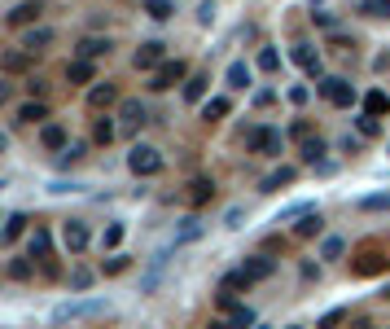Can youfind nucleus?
Segmentation results:
<instances>
[{"label":"nucleus","mask_w":390,"mask_h":329,"mask_svg":"<svg viewBox=\"0 0 390 329\" xmlns=\"http://www.w3.org/2000/svg\"><path fill=\"white\" fill-rule=\"evenodd\" d=\"M321 97L329 105H338V110H347V105H356V88H351L342 75H325L321 79Z\"/></svg>","instance_id":"3"},{"label":"nucleus","mask_w":390,"mask_h":329,"mask_svg":"<svg viewBox=\"0 0 390 329\" xmlns=\"http://www.w3.org/2000/svg\"><path fill=\"white\" fill-rule=\"evenodd\" d=\"M92 286V273L88 268H75V273H70V290H88Z\"/></svg>","instance_id":"39"},{"label":"nucleus","mask_w":390,"mask_h":329,"mask_svg":"<svg viewBox=\"0 0 390 329\" xmlns=\"http://www.w3.org/2000/svg\"><path fill=\"white\" fill-rule=\"evenodd\" d=\"M210 18H215V0H202V5H197V22L210 27Z\"/></svg>","instance_id":"42"},{"label":"nucleus","mask_w":390,"mask_h":329,"mask_svg":"<svg viewBox=\"0 0 390 329\" xmlns=\"http://www.w3.org/2000/svg\"><path fill=\"white\" fill-rule=\"evenodd\" d=\"M40 140H44V149H57V154H62V149L70 145L62 123H44V127H40Z\"/></svg>","instance_id":"13"},{"label":"nucleus","mask_w":390,"mask_h":329,"mask_svg":"<svg viewBox=\"0 0 390 329\" xmlns=\"http://www.w3.org/2000/svg\"><path fill=\"white\" fill-rule=\"evenodd\" d=\"M88 224H84V220H66V224H62V246H66V251L70 255H79V251H88Z\"/></svg>","instance_id":"6"},{"label":"nucleus","mask_w":390,"mask_h":329,"mask_svg":"<svg viewBox=\"0 0 390 329\" xmlns=\"http://www.w3.org/2000/svg\"><path fill=\"white\" fill-rule=\"evenodd\" d=\"M193 237H202V224H197V220H184V229L171 237V246H184V242H193ZM171 246H167V251H171Z\"/></svg>","instance_id":"29"},{"label":"nucleus","mask_w":390,"mask_h":329,"mask_svg":"<svg viewBox=\"0 0 390 329\" xmlns=\"http://www.w3.org/2000/svg\"><path fill=\"white\" fill-rule=\"evenodd\" d=\"M241 273H246V277H250V286H254V281H268L272 273H277V264H272V259H268V255H250V259H246V264H241Z\"/></svg>","instance_id":"8"},{"label":"nucleus","mask_w":390,"mask_h":329,"mask_svg":"<svg viewBox=\"0 0 390 329\" xmlns=\"http://www.w3.org/2000/svg\"><path fill=\"white\" fill-rule=\"evenodd\" d=\"M127 167H132L136 176H158L167 162H162V154L153 145H132V154H127Z\"/></svg>","instance_id":"4"},{"label":"nucleus","mask_w":390,"mask_h":329,"mask_svg":"<svg viewBox=\"0 0 390 329\" xmlns=\"http://www.w3.org/2000/svg\"><path fill=\"white\" fill-rule=\"evenodd\" d=\"M162 49H167V44H158V40L140 44V49H136V70H158L162 62H167V57H162Z\"/></svg>","instance_id":"7"},{"label":"nucleus","mask_w":390,"mask_h":329,"mask_svg":"<svg viewBox=\"0 0 390 329\" xmlns=\"http://www.w3.org/2000/svg\"><path fill=\"white\" fill-rule=\"evenodd\" d=\"M259 70H263V75H277L281 70V53L277 49H259Z\"/></svg>","instance_id":"32"},{"label":"nucleus","mask_w":390,"mask_h":329,"mask_svg":"<svg viewBox=\"0 0 390 329\" xmlns=\"http://www.w3.org/2000/svg\"><path fill=\"white\" fill-rule=\"evenodd\" d=\"M206 198H215V184L210 180H193V202H206Z\"/></svg>","instance_id":"40"},{"label":"nucleus","mask_w":390,"mask_h":329,"mask_svg":"<svg viewBox=\"0 0 390 329\" xmlns=\"http://www.w3.org/2000/svg\"><path fill=\"white\" fill-rule=\"evenodd\" d=\"M321 233H325L321 211H307V215L299 220V224H294V237H299V242H307V237H321Z\"/></svg>","instance_id":"10"},{"label":"nucleus","mask_w":390,"mask_h":329,"mask_svg":"<svg viewBox=\"0 0 390 329\" xmlns=\"http://www.w3.org/2000/svg\"><path fill=\"white\" fill-rule=\"evenodd\" d=\"M285 329H303V325H285Z\"/></svg>","instance_id":"51"},{"label":"nucleus","mask_w":390,"mask_h":329,"mask_svg":"<svg viewBox=\"0 0 390 329\" xmlns=\"http://www.w3.org/2000/svg\"><path fill=\"white\" fill-rule=\"evenodd\" d=\"M232 105H228V97H210V101H202V119L210 123V119H224Z\"/></svg>","instance_id":"24"},{"label":"nucleus","mask_w":390,"mask_h":329,"mask_svg":"<svg viewBox=\"0 0 390 329\" xmlns=\"http://www.w3.org/2000/svg\"><path fill=\"white\" fill-rule=\"evenodd\" d=\"M206 329H237V325H232V321H228V316H219V321H210Z\"/></svg>","instance_id":"50"},{"label":"nucleus","mask_w":390,"mask_h":329,"mask_svg":"<svg viewBox=\"0 0 390 329\" xmlns=\"http://www.w3.org/2000/svg\"><path fill=\"white\" fill-rule=\"evenodd\" d=\"M18 119L22 123H44L49 119V105L44 101H27V105H18Z\"/></svg>","instance_id":"22"},{"label":"nucleus","mask_w":390,"mask_h":329,"mask_svg":"<svg viewBox=\"0 0 390 329\" xmlns=\"http://www.w3.org/2000/svg\"><path fill=\"white\" fill-rule=\"evenodd\" d=\"M180 79H188V62H184V57H167V62L149 75V88L153 92H167V88L180 84Z\"/></svg>","instance_id":"2"},{"label":"nucleus","mask_w":390,"mask_h":329,"mask_svg":"<svg viewBox=\"0 0 390 329\" xmlns=\"http://www.w3.org/2000/svg\"><path fill=\"white\" fill-rule=\"evenodd\" d=\"M360 145H364V140H360V136H351V132H347V136H342V154H360Z\"/></svg>","instance_id":"46"},{"label":"nucleus","mask_w":390,"mask_h":329,"mask_svg":"<svg viewBox=\"0 0 390 329\" xmlns=\"http://www.w3.org/2000/svg\"><path fill=\"white\" fill-rule=\"evenodd\" d=\"M123 268H127V259H123V255H114V259L105 264V273H123Z\"/></svg>","instance_id":"49"},{"label":"nucleus","mask_w":390,"mask_h":329,"mask_svg":"<svg viewBox=\"0 0 390 329\" xmlns=\"http://www.w3.org/2000/svg\"><path fill=\"white\" fill-rule=\"evenodd\" d=\"M84 158H88V145L84 140H70L62 154H57V167H75V162H84Z\"/></svg>","instance_id":"18"},{"label":"nucleus","mask_w":390,"mask_h":329,"mask_svg":"<svg viewBox=\"0 0 390 329\" xmlns=\"http://www.w3.org/2000/svg\"><path fill=\"white\" fill-rule=\"evenodd\" d=\"M9 277H14V281H27V277H31V264H27V259H14V264H9Z\"/></svg>","instance_id":"41"},{"label":"nucleus","mask_w":390,"mask_h":329,"mask_svg":"<svg viewBox=\"0 0 390 329\" xmlns=\"http://www.w3.org/2000/svg\"><path fill=\"white\" fill-rule=\"evenodd\" d=\"M312 5H321V0H312Z\"/></svg>","instance_id":"52"},{"label":"nucleus","mask_w":390,"mask_h":329,"mask_svg":"<svg viewBox=\"0 0 390 329\" xmlns=\"http://www.w3.org/2000/svg\"><path fill=\"white\" fill-rule=\"evenodd\" d=\"M342 251H347V242H342V237H325L321 259H342Z\"/></svg>","instance_id":"34"},{"label":"nucleus","mask_w":390,"mask_h":329,"mask_svg":"<svg viewBox=\"0 0 390 329\" xmlns=\"http://www.w3.org/2000/svg\"><path fill=\"white\" fill-rule=\"evenodd\" d=\"M40 14H44L40 0H27V5H18L14 14H9V27H31V22H40Z\"/></svg>","instance_id":"11"},{"label":"nucleus","mask_w":390,"mask_h":329,"mask_svg":"<svg viewBox=\"0 0 390 329\" xmlns=\"http://www.w3.org/2000/svg\"><path fill=\"white\" fill-rule=\"evenodd\" d=\"M145 14H149V18H158V22H162V18H171V0H145Z\"/></svg>","instance_id":"35"},{"label":"nucleus","mask_w":390,"mask_h":329,"mask_svg":"<svg viewBox=\"0 0 390 329\" xmlns=\"http://www.w3.org/2000/svg\"><path fill=\"white\" fill-rule=\"evenodd\" d=\"M316 27H325V31H334V27H338V18H334V14H325V9H316Z\"/></svg>","instance_id":"47"},{"label":"nucleus","mask_w":390,"mask_h":329,"mask_svg":"<svg viewBox=\"0 0 390 329\" xmlns=\"http://www.w3.org/2000/svg\"><path fill=\"white\" fill-rule=\"evenodd\" d=\"M84 62H97V57L110 53V40H97V35H88V40H79V49H75Z\"/></svg>","instance_id":"16"},{"label":"nucleus","mask_w":390,"mask_h":329,"mask_svg":"<svg viewBox=\"0 0 390 329\" xmlns=\"http://www.w3.org/2000/svg\"><path fill=\"white\" fill-rule=\"evenodd\" d=\"M321 158H325V140L321 136H307L303 140V162H312V167H316Z\"/></svg>","instance_id":"27"},{"label":"nucleus","mask_w":390,"mask_h":329,"mask_svg":"<svg viewBox=\"0 0 390 329\" xmlns=\"http://www.w3.org/2000/svg\"><path fill=\"white\" fill-rule=\"evenodd\" d=\"M206 84H210L206 75H188L184 79V101H202L206 97Z\"/></svg>","instance_id":"23"},{"label":"nucleus","mask_w":390,"mask_h":329,"mask_svg":"<svg viewBox=\"0 0 390 329\" xmlns=\"http://www.w3.org/2000/svg\"><path fill=\"white\" fill-rule=\"evenodd\" d=\"M224 290H250V277H246L241 268H237V273H228V277H224Z\"/></svg>","instance_id":"37"},{"label":"nucleus","mask_w":390,"mask_h":329,"mask_svg":"<svg viewBox=\"0 0 390 329\" xmlns=\"http://www.w3.org/2000/svg\"><path fill=\"white\" fill-rule=\"evenodd\" d=\"M246 145H250L254 154H281V145H285V140H281L277 127H254V132L246 136Z\"/></svg>","instance_id":"5"},{"label":"nucleus","mask_w":390,"mask_h":329,"mask_svg":"<svg viewBox=\"0 0 390 329\" xmlns=\"http://www.w3.org/2000/svg\"><path fill=\"white\" fill-rule=\"evenodd\" d=\"M119 242H123V224H110L101 233V251H119Z\"/></svg>","instance_id":"33"},{"label":"nucleus","mask_w":390,"mask_h":329,"mask_svg":"<svg viewBox=\"0 0 390 329\" xmlns=\"http://www.w3.org/2000/svg\"><path fill=\"white\" fill-rule=\"evenodd\" d=\"M356 127H360V136H377V132H382V123H377L373 114H360V119H356Z\"/></svg>","instance_id":"38"},{"label":"nucleus","mask_w":390,"mask_h":329,"mask_svg":"<svg viewBox=\"0 0 390 329\" xmlns=\"http://www.w3.org/2000/svg\"><path fill=\"white\" fill-rule=\"evenodd\" d=\"M27 66H31V53H27V49H14V53H5V70H9V75H22Z\"/></svg>","instance_id":"25"},{"label":"nucleus","mask_w":390,"mask_h":329,"mask_svg":"<svg viewBox=\"0 0 390 329\" xmlns=\"http://www.w3.org/2000/svg\"><path fill=\"white\" fill-rule=\"evenodd\" d=\"M294 66H303L307 70V75H321V53H316L312 49V44H294Z\"/></svg>","instance_id":"9"},{"label":"nucleus","mask_w":390,"mask_h":329,"mask_svg":"<svg viewBox=\"0 0 390 329\" xmlns=\"http://www.w3.org/2000/svg\"><path fill=\"white\" fill-rule=\"evenodd\" d=\"M228 88H250V66H246V62H232L228 66Z\"/></svg>","instance_id":"28"},{"label":"nucleus","mask_w":390,"mask_h":329,"mask_svg":"<svg viewBox=\"0 0 390 329\" xmlns=\"http://www.w3.org/2000/svg\"><path fill=\"white\" fill-rule=\"evenodd\" d=\"M97 140H101V145H110V140H114V123H110V119L97 123Z\"/></svg>","instance_id":"43"},{"label":"nucleus","mask_w":390,"mask_h":329,"mask_svg":"<svg viewBox=\"0 0 390 329\" xmlns=\"http://www.w3.org/2000/svg\"><path fill=\"white\" fill-rule=\"evenodd\" d=\"M356 206H360V211H390V189H386V193H369V198H360Z\"/></svg>","instance_id":"31"},{"label":"nucleus","mask_w":390,"mask_h":329,"mask_svg":"<svg viewBox=\"0 0 390 329\" xmlns=\"http://www.w3.org/2000/svg\"><path fill=\"white\" fill-rule=\"evenodd\" d=\"M272 101H277V92H272V88H259L254 92V105H272Z\"/></svg>","instance_id":"48"},{"label":"nucleus","mask_w":390,"mask_h":329,"mask_svg":"<svg viewBox=\"0 0 390 329\" xmlns=\"http://www.w3.org/2000/svg\"><path fill=\"white\" fill-rule=\"evenodd\" d=\"M119 114H123V123H132V127L149 119V114H145V105H140L136 97H127V101H119Z\"/></svg>","instance_id":"21"},{"label":"nucleus","mask_w":390,"mask_h":329,"mask_svg":"<svg viewBox=\"0 0 390 329\" xmlns=\"http://www.w3.org/2000/svg\"><path fill=\"white\" fill-rule=\"evenodd\" d=\"M101 312H110L105 299H70V303H57L53 308V321L66 325V321H88V316H101Z\"/></svg>","instance_id":"1"},{"label":"nucleus","mask_w":390,"mask_h":329,"mask_svg":"<svg viewBox=\"0 0 390 329\" xmlns=\"http://www.w3.org/2000/svg\"><path fill=\"white\" fill-rule=\"evenodd\" d=\"M228 321L237 325V329H250V325H254V308H246V303H232V308H228Z\"/></svg>","instance_id":"26"},{"label":"nucleus","mask_w":390,"mask_h":329,"mask_svg":"<svg viewBox=\"0 0 390 329\" xmlns=\"http://www.w3.org/2000/svg\"><path fill=\"white\" fill-rule=\"evenodd\" d=\"M22 233H27V215H18V211H14V215L5 220V242H18Z\"/></svg>","instance_id":"30"},{"label":"nucleus","mask_w":390,"mask_h":329,"mask_svg":"<svg viewBox=\"0 0 390 329\" xmlns=\"http://www.w3.org/2000/svg\"><path fill=\"white\" fill-rule=\"evenodd\" d=\"M294 176H299L294 167H277L272 176H263V184H259V193H277L281 184H294Z\"/></svg>","instance_id":"17"},{"label":"nucleus","mask_w":390,"mask_h":329,"mask_svg":"<svg viewBox=\"0 0 390 329\" xmlns=\"http://www.w3.org/2000/svg\"><path fill=\"white\" fill-rule=\"evenodd\" d=\"M259 329H268V325H259Z\"/></svg>","instance_id":"53"},{"label":"nucleus","mask_w":390,"mask_h":329,"mask_svg":"<svg viewBox=\"0 0 390 329\" xmlns=\"http://www.w3.org/2000/svg\"><path fill=\"white\" fill-rule=\"evenodd\" d=\"M342 321H347V312H342V308H338V312H325V321H321V329H338Z\"/></svg>","instance_id":"44"},{"label":"nucleus","mask_w":390,"mask_h":329,"mask_svg":"<svg viewBox=\"0 0 390 329\" xmlns=\"http://www.w3.org/2000/svg\"><path fill=\"white\" fill-rule=\"evenodd\" d=\"M364 114H373V119H382V114H390V97L386 92H369V97H364Z\"/></svg>","instance_id":"20"},{"label":"nucleus","mask_w":390,"mask_h":329,"mask_svg":"<svg viewBox=\"0 0 390 329\" xmlns=\"http://www.w3.org/2000/svg\"><path fill=\"white\" fill-rule=\"evenodd\" d=\"M66 79H70V84H92V79H97V66L84 62V57H75V62L66 66Z\"/></svg>","instance_id":"15"},{"label":"nucleus","mask_w":390,"mask_h":329,"mask_svg":"<svg viewBox=\"0 0 390 329\" xmlns=\"http://www.w3.org/2000/svg\"><path fill=\"white\" fill-rule=\"evenodd\" d=\"M114 101H119V88L114 84H92V92H88L92 110H105V105H114Z\"/></svg>","instance_id":"14"},{"label":"nucleus","mask_w":390,"mask_h":329,"mask_svg":"<svg viewBox=\"0 0 390 329\" xmlns=\"http://www.w3.org/2000/svg\"><path fill=\"white\" fill-rule=\"evenodd\" d=\"M49 44H53V31H49V27H31L27 35H22V49H27L31 57H35V53H44Z\"/></svg>","instance_id":"12"},{"label":"nucleus","mask_w":390,"mask_h":329,"mask_svg":"<svg viewBox=\"0 0 390 329\" xmlns=\"http://www.w3.org/2000/svg\"><path fill=\"white\" fill-rule=\"evenodd\" d=\"M241 220H246V206H232L228 215H224V224H228V229H241Z\"/></svg>","instance_id":"45"},{"label":"nucleus","mask_w":390,"mask_h":329,"mask_svg":"<svg viewBox=\"0 0 390 329\" xmlns=\"http://www.w3.org/2000/svg\"><path fill=\"white\" fill-rule=\"evenodd\" d=\"M364 14L369 18H390V0H364Z\"/></svg>","instance_id":"36"},{"label":"nucleus","mask_w":390,"mask_h":329,"mask_svg":"<svg viewBox=\"0 0 390 329\" xmlns=\"http://www.w3.org/2000/svg\"><path fill=\"white\" fill-rule=\"evenodd\" d=\"M377 273H386V259L377 251H369V255H360V264H356V277H377Z\"/></svg>","instance_id":"19"}]
</instances>
